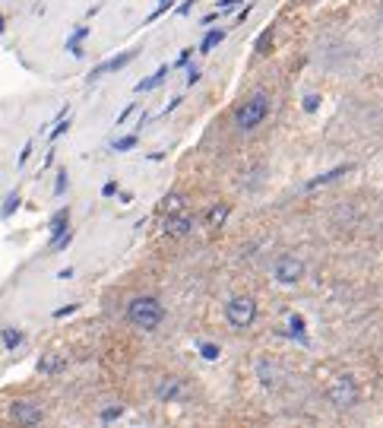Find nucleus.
<instances>
[{"label": "nucleus", "mask_w": 383, "mask_h": 428, "mask_svg": "<svg viewBox=\"0 0 383 428\" xmlns=\"http://www.w3.org/2000/svg\"><path fill=\"white\" fill-rule=\"evenodd\" d=\"M127 321L140 330H156L158 323L165 321V308L152 295H136V298L127 301Z\"/></svg>", "instance_id": "obj_1"}, {"label": "nucleus", "mask_w": 383, "mask_h": 428, "mask_svg": "<svg viewBox=\"0 0 383 428\" xmlns=\"http://www.w3.org/2000/svg\"><path fill=\"white\" fill-rule=\"evenodd\" d=\"M266 114H270V96H266V92H254V96L244 98V105L234 112V127H238L241 134H250V130H256L263 124Z\"/></svg>", "instance_id": "obj_2"}, {"label": "nucleus", "mask_w": 383, "mask_h": 428, "mask_svg": "<svg viewBox=\"0 0 383 428\" xmlns=\"http://www.w3.org/2000/svg\"><path fill=\"white\" fill-rule=\"evenodd\" d=\"M225 321L232 330H247L256 321V301L250 295H234L225 305Z\"/></svg>", "instance_id": "obj_3"}, {"label": "nucleus", "mask_w": 383, "mask_h": 428, "mask_svg": "<svg viewBox=\"0 0 383 428\" xmlns=\"http://www.w3.org/2000/svg\"><path fill=\"white\" fill-rule=\"evenodd\" d=\"M330 403L336 406V409H352L355 403H358V384H355L352 375H336L330 381Z\"/></svg>", "instance_id": "obj_4"}, {"label": "nucleus", "mask_w": 383, "mask_h": 428, "mask_svg": "<svg viewBox=\"0 0 383 428\" xmlns=\"http://www.w3.org/2000/svg\"><path fill=\"white\" fill-rule=\"evenodd\" d=\"M272 276H276V283H282V285H295V283H301V276H304V263H301L295 254H282V257H276V263H272Z\"/></svg>", "instance_id": "obj_5"}, {"label": "nucleus", "mask_w": 383, "mask_h": 428, "mask_svg": "<svg viewBox=\"0 0 383 428\" xmlns=\"http://www.w3.org/2000/svg\"><path fill=\"white\" fill-rule=\"evenodd\" d=\"M194 226H196V219L190 216V213H168L165 216V235H171V238H184V235H190L194 232Z\"/></svg>", "instance_id": "obj_6"}, {"label": "nucleus", "mask_w": 383, "mask_h": 428, "mask_svg": "<svg viewBox=\"0 0 383 428\" xmlns=\"http://www.w3.org/2000/svg\"><path fill=\"white\" fill-rule=\"evenodd\" d=\"M10 416H13L19 425H38V422L45 419V413H41V406L32 403V400H16L13 409H10Z\"/></svg>", "instance_id": "obj_7"}, {"label": "nucleus", "mask_w": 383, "mask_h": 428, "mask_svg": "<svg viewBox=\"0 0 383 428\" xmlns=\"http://www.w3.org/2000/svg\"><path fill=\"white\" fill-rule=\"evenodd\" d=\"M156 397H158V403H171V400H178L180 397V381L178 377H162V381L156 384Z\"/></svg>", "instance_id": "obj_8"}, {"label": "nucleus", "mask_w": 383, "mask_h": 428, "mask_svg": "<svg viewBox=\"0 0 383 428\" xmlns=\"http://www.w3.org/2000/svg\"><path fill=\"white\" fill-rule=\"evenodd\" d=\"M130 60H133V51L120 54V57H111V60H105V64H98V67H95V73H92V80H95V76H105V73H111V70H120V67H127Z\"/></svg>", "instance_id": "obj_9"}, {"label": "nucleus", "mask_w": 383, "mask_h": 428, "mask_svg": "<svg viewBox=\"0 0 383 428\" xmlns=\"http://www.w3.org/2000/svg\"><path fill=\"white\" fill-rule=\"evenodd\" d=\"M228 213H232V206H228V203H218V206H212V210L206 213V226L222 229V226H225V219H228Z\"/></svg>", "instance_id": "obj_10"}, {"label": "nucleus", "mask_w": 383, "mask_h": 428, "mask_svg": "<svg viewBox=\"0 0 383 428\" xmlns=\"http://www.w3.org/2000/svg\"><path fill=\"white\" fill-rule=\"evenodd\" d=\"M67 226H70V210H60L57 216H54L51 222H48V232H51V241H54V238H60V235L67 232Z\"/></svg>", "instance_id": "obj_11"}, {"label": "nucleus", "mask_w": 383, "mask_h": 428, "mask_svg": "<svg viewBox=\"0 0 383 428\" xmlns=\"http://www.w3.org/2000/svg\"><path fill=\"white\" fill-rule=\"evenodd\" d=\"M60 368H64V359H60L57 353H48L45 359L38 362V371H41V375H57Z\"/></svg>", "instance_id": "obj_12"}, {"label": "nucleus", "mask_w": 383, "mask_h": 428, "mask_svg": "<svg viewBox=\"0 0 383 428\" xmlns=\"http://www.w3.org/2000/svg\"><path fill=\"white\" fill-rule=\"evenodd\" d=\"M352 166H339V168H333V172H326V175H320V178H314V181H308V190H314V188H320V184H330V181H336V178H342V175L348 172Z\"/></svg>", "instance_id": "obj_13"}, {"label": "nucleus", "mask_w": 383, "mask_h": 428, "mask_svg": "<svg viewBox=\"0 0 383 428\" xmlns=\"http://www.w3.org/2000/svg\"><path fill=\"white\" fill-rule=\"evenodd\" d=\"M165 76H168V67H158L156 73L149 76V80H143V83H136V92H149V89H156V86L162 83Z\"/></svg>", "instance_id": "obj_14"}, {"label": "nucleus", "mask_w": 383, "mask_h": 428, "mask_svg": "<svg viewBox=\"0 0 383 428\" xmlns=\"http://www.w3.org/2000/svg\"><path fill=\"white\" fill-rule=\"evenodd\" d=\"M256 371H260V381L266 384V387H276L279 384V371H276V365H266V362H260V365H256Z\"/></svg>", "instance_id": "obj_15"}, {"label": "nucleus", "mask_w": 383, "mask_h": 428, "mask_svg": "<svg viewBox=\"0 0 383 428\" xmlns=\"http://www.w3.org/2000/svg\"><path fill=\"white\" fill-rule=\"evenodd\" d=\"M0 339H3V346H7V349H16V346L23 343V330H16V327H3V330H0Z\"/></svg>", "instance_id": "obj_16"}, {"label": "nucleus", "mask_w": 383, "mask_h": 428, "mask_svg": "<svg viewBox=\"0 0 383 428\" xmlns=\"http://www.w3.org/2000/svg\"><path fill=\"white\" fill-rule=\"evenodd\" d=\"M222 38H225V32H222V29H212V32H206V38H203V42H200V51H212V48H216L218 45V42H222Z\"/></svg>", "instance_id": "obj_17"}, {"label": "nucleus", "mask_w": 383, "mask_h": 428, "mask_svg": "<svg viewBox=\"0 0 383 428\" xmlns=\"http://www.w3.org/2000/svg\"><path fill=\"white\" fill-rule=\"evenodd\" d=\"M86 35H89V29H76V32H73V38H70V42H67L70 54H76V57H80V54H83V48H80V42H83Z\"/></svg>", "instance_id": "obj_18"}, {"label": "nucleus", "mask_w": 383, "mask_h": 428, "mask_svg": "<svg viewBox=\"0 0 383 428\" xmlns=\"http://www.w3.org/2000/svg\"><path fill=\"white\" fill-rule=\"evenodd\" d=\"M288 333H292V337H298V339H304V317H301V314L288 317Z\"/></svg>", "instance_id": "obj_19"}, {"label": "nucleus", "mask_w": 383, "mask_h": 428, "mask_svg": "<svg viewBox=\"0 0 383 428\" xmlns=\"http://www.w3.org/2000/svg\"><path fill=\"white\" fill-rule=\"evenodd\" d=\"M13 210H19V194H16V190L7 197V203H3V210H0V216H3V219H10V216H13Z\"/></svg>", "instance_id": "obj_20"}, {"label": "nucleus", "mask_w": 383, "mask_h": 428, "mask_svg": "<svg viewBox=\"0 0 383 428\" xmlns=\"http://www.w3.org/2000/svg\"><path fill=\"white\" fill-rule=\"evenodd\" d=\"M120 416H124V406H105V409H102V422H114V419H120Z\"/></svg>", "instance_id": "obj_21"}, {"label": "nucleus", "mask_w": 383, "mask_h": 428, "mask_svg": "<svg viewBox=\"0 0 383 428\" xmlns=\"http://www.w3.org/2000/svg\"><path fill=\"white\" fill-rule=\"evenodd\" d=\"M67 130H70V118H67V114H60V118H57V127L51 130V140L64 136V134H67Z\"/></svg>", "instance_id": "obj_22"}, {"label": "nucleus", "mask_w": 383, "mask_h": 428, "mask_svg": "<svg viewBox=\"0 0 383 428\" xmlns=\"http://www.w3.org/2000/svg\"><path fill=\"white\" fill-rule=\"evenodd\" d=\"M200 353H203V359H209V362H216L218 355H222V349H218L216 343H203L200 346Z\"/></svg>", "instance_id": "obj_23"}, {"label": "nucleus", "mask_w": 383, "mask_h": 428, "mask_svg": "<svg viewBox=\"0 0 383 428\" xmlns=\"http://www.w3.org/2000/svg\"><path fill=\"white\" fill-rule=\"evenodd\" d=\"M317 108H320V96H317V92H308V96H304V112L314 114Z\"/></svg>", "instance_id": "obj_24"}, {"label": "nucleus", "mask_w": 383, "mask_h": 428, "mask_svg": "<svg viewBox=\"0 0 383 428\" xmlns=\"http://www.w3.org/2000/svg\"><path fill=\"white\" fill-rule=\"evenodd\" d=\"M136 146V136H120L118 143H114V152H127Z\"/></svg>", "instance_id": "obj_25"}, {"label": "nucleus", "mask_w": 383, "mask_h": 428, "mask_svg": "<svg viewBox=\"0 0 383 428\" xmlns=\"http://www.w3.org/2000/svg\"><path fill=\"white\" fill-rule=\"evenodd\" d=\"M180 206H184V197H180V194H171V197H165V210H168V213H178Z\"/></svg>", "instance_id": "obj_26"}, {"label": "nucleus", "mask_w": 383, "mask_h": 428, "mask_svg": "<svg viewBox=\"0 0 383 428\" xmlns=\"http://www.w3.org/2000/svg\"><path fill=\"white\" fill-rule=\"evenodd\" d=\"M270 38H272V32H270V29H266L263 35L256 38V51H260V54H266V51H270V48H266V45H270Z\"/></svg>", "instance_id": "obj_27"}, {"label": "nucleus", "mask_w": 383, "mask_h": 428, "mask_svg": "<svg viewBox=\"0 0 383 428\" xmlns=\"http://www.w3.org/2000/svg\"><path fill=\"white\" fill-rule=\"evenodd\" d=\"M64 190H67V172H60L57 175V184H54V194H57V197L64 194Z\"/></svg>", "instance_id": "obj_28"}, {"label": "nucleus", "mask_w": 383, "mask_h": 428, "mask_svg": "<svg viewBox=\"0 0 383 428\" xmlns=\"http://www.w3.org/2000/svg\"><path fill=\"white\" fill-rule=\"evenodd\" d=\"M118 194V181H108L105 188H102V197H114Z\"/></svg>", "instance_id": "obj_29"}, {"label": "nucleus", "mask_w": 383, "mask_h": 428, "mask_svg": "<svg viewBox=\"0 0 383 428\" xmlns=\"http://www.w3.org/2000/svg\"><path fill=\"white\" fill-rule=\"evenodd\" d=\"M32 156V143H26L23 146V152H19V162H16V166H26V159Z\"/></svg>", "instance_id": "obj_30"}, {"label": "nucleus", "mask_w": 383, "mask_h": 428, "mask_svg": "<svg viewBox=\"0 0 383 428\" xmlns=\"http://www.w3.org/2000/svg\"><path fill=\"white\" fill-rule=\"evenodd\" d=\"M241 0H222V3H218V13H225V10H232V7H238Z\"/></svg>", "instance_id": "obj_31"}, {"label": "nucleus", "mask_w": 383, "mask_h": 428, "mask_svg": "<svg viewBox=\"0 0 383 428\" xmlns=\"http://www.w3.org/2000/svg\"><path fill=\"white\" fill-rule=\"evenodd\" d=\"M133 108H136V105H127V108H124V112H120V114H118V124H124V121H127V118H130V114H133Z\"/></svg>", "instance_id": "obj_32"}, {"label": "nucleus", "mask_w": 383, "mask_h": 428, "mask_svg": "<svg viewBox=\"0 0 383 428\" xmlns=\"http://www.w3.org/2000/svg\"><path fill=\"white\" fill-rule=\"evenodd\" d=\"M196 80H200V70L190 67V70H187V83H196Z\"/></svg>", "instance_id": "obj_33"}, {"label": "nucleus", "mask_w": 383, "mask_h": 428, "mask_svg": "<svg viewBox=\"0 0 383 428\" xmlns=\"http://www.w3.org/2000/svg\"><path fill=\"white\" fill-rule=\"evenodd\" d=\"M194 3H196V0H187V3H180V7H178V13H180V16H184V13H190V7H194Z\"/></svg>", "instance_id": "obj_34"}, {"label": "nucleus", "mask_w": 383, "mask_h": 428, "mask_svg": "<svg viewBox=\"0 0 383 428\" xmlns=\"http://www.w3.org/2000/svg\"><path fill=\"white\" fill-rule=\"evenodd\" d=\"M0 29H3V19H0Z\"/></svg>", "instance_id": "obj_35"}, {"label": "nucleus", "mask_w": 383, "mask_h": 428, "mask_svg": "<svg viewBox=\"0 0 383 428\" xmlns=\"http://www.w3.org/2000/svg\"><path fill=\"white\" fill-rule=\"evenodd\" d=\"M0 210H3V206H0Z\"/></svg>", "instance_id": "obj_36"}]
</instances>
